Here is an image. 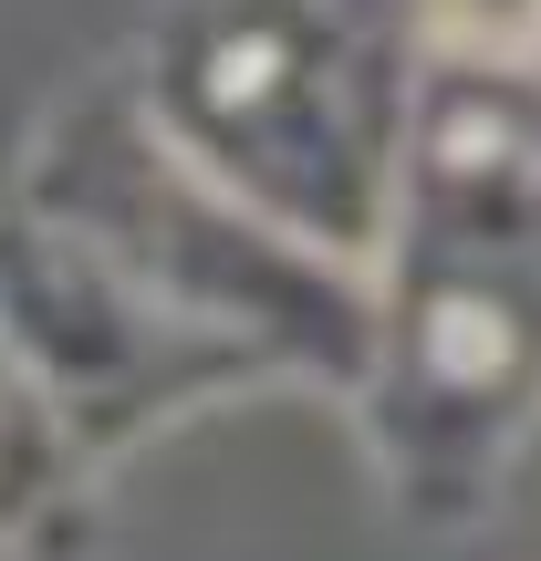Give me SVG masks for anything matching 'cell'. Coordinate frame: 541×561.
<instances>
[{
	"instance_id": "4",
	"label": "cell",
	"mask_w": 541,
	"mask_h": 561,
	"mask_svg": "<svg viewBox=\"0 0 541 561\" xmlns=\"http://www.w3.org/2000/svg\"><path fill=\"white\" fill-rule=\"evenodd\" d=\"M74 416H63V396L42 385V364L21 354L11 312H0V530H21L42 500H53V479L74 468Z\"/></svg>"
},
{
	"instance_id": "3",
	"label": "cell",
	"mask_w": 541,
	"mask_h": 561,
	"mask_svg": "<svg viewBox=\"0 0 541 561\" xmlns=\"http://www.w3.org/2000/svg\"><path fill=\"white\" fill-rule=\"evenodd\" d=\"M32 208L53 229H74L83 250H104L136 291H157L167 312H188L199 333L261 354L271 375H302L323 396H354L364 385V333H375V301H364L354 261H323L292 229L250 219L240 198L199 178L178 146L157 136L136 94H104L42 146Z\"/></svg>"
},
{
	"instance_id": "2",
	"label": "cell",
	"mask_w": 541,
	"mask_h": 561,
	"mask_svg": "<svg viewBox=\"0 0 541 561\" xmlns=\"http://www.w3.org/2000/svg\"><path fill=\"white\" fill-rule=\"evenodd\" d=\"M417 0H167L136 104L250 219L323 261H375L427 104Z\"/></svg>"
},
{
	"instance_id": "5",
	"label": "cell",
	"mask_w": 541,
	"mask_h": 561,
	"mask_svg": "<svg viewBox=\"0 0 541 561\" xmlns=\"http://www.w3.org/2000/svg\"><path fill=\"white\" fill-rule=\"evenodd\" d=\"M438 62H489V73H541V0H417Z\"/></svg>"
},
{
	"instance_id": "1",
	"label": "cell",
	"mask_w": 541,
	"mask_h": 561,
	"mask_svg": "<svg viewBox=\"0 0 541 561\" xmlns=\"http://www.w3.org/2000/svg\"><path fill=\"white\" fill-rule=\"evenodd\" d=\"M364 301V447L417 520H469L541 437V73H427Z\"/></svg>"
}]
</instances>
